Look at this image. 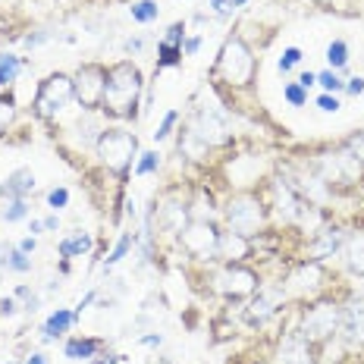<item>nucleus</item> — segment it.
<instances>
[{"label":"nucleus","instance_id":"obj_1","mask_svg":"<svg viewBox=\"0 0 364 364\" xmlns=\"http://www.w3.org/2000/svg\"><path fill=\"white\" fill-rule=\"evenodd\" d=\"M141 88H145V75L132 60H119V63L107 66V88H104L101 110L117 119H135Z\"/></svg>","mask_w":364,"mask_h":364},{"label":"nucleus","instance_id":"obj_2","mask_svg":"<svg viewBox=\"0 0 364 364\" xmlns=\"http://www.w3.org/2000/svg\"><path fill=\"white\" fill-rule=\"evenodd\" d=\"M95 154L110 173H126L139 161V139H135V132H126V129L104 126V132L95 141Z\"/></svg>","mask_w":364,"mask_h":364},{"label":"nucleus","instance_id":"obj_3","mask_svg":"<svg viewBox=\"0 0 364 364\" xmlns=\"http://www.w3.org/2000/svg\"><path fill=\"white\" fill-rule=\"evenodd\" d=\"M223 217H226V230L255 239V232L264 230V217H267V210H264V204H261L257 195L239 192V195H232V198L226 201Z\"/></svg>","mask_w":364,"mask_h":364},{"label":"nucleus","instance_id":"obj_4","mask_svg":"<svg viewBox=\"0 0 364 364\" xmlns=\"http://www.w3.org/2000/svg\"><path fill=\"white\" fill-rule=\"evenodd\" d=\"M75 101V82L73 75L66 73H54L38 85V95H35V113L41 119H57L70 104Z\"/></svg>","mask_w":364,"mask_h":364},{"label":"nucleus","instance_id":"obj_5","mask_svg":"<svg viewBox=\"0 0 364 364\" xmlns=\"http://www.w3.org/2000/svg\"><path fill=\"white\" fill-rule=\"evenodd\" d=\"M217 73L223 75V82H230V85H248V82H252L255 54L239 35H232L230 41L223 44L220 60H217Z\"/></svg>","mask_w":364,"mask_h":364},{"label":"nucleus","instance_id":"obj_6","mask_svg":"<svg viewBox=\"0 0 364 364\" xmlns=\"http://www.w3.org/2000/svg\"><path fill=\"white\" fill-rule=\"evenodd\" d=\"M179 245L192 261H214L220 245V230L214 220H188L186 230L179 232Z\"/></svg>","mask_w":364,"mask_h":364},{"label":"nucleus","instance_id":"obj_7","mask_svg":"<svg viewBox=\"0 0 364 364\" xmlns=\"http://www.w3.org/2000/svg\"><path fill=\"white\" fill-rule=\"evenodd\" d=\"M361 173H364V164L346 145L317 157V176L327 186H352V182L361 179Z\"/></svg>","mask_w":364,"mask_h":364},{"label":"nucleus","instance_id":"obj_8","mask_svg":"<svg viewBox=\"0 0 364 364\" xmlns=\"http://www.w3.org/2000/svg\"><path fill=\"white\" fill-rule=\"evenodd\" d=\"M339 323H343V308L333 305V301H317L311 305L305 314H301V336L308 339L311 346L314 343H327L330 336L339 333Z\"/></svg>","mask_w":364,"mask_h":364},{"label":"nucleus","instance_id":"obj_9","mask_svg":"<svg viewBox=\"0 0 364 364\" xmlns=\"http://www.w3.org/2000/svg\"><path fill=\"white\" fill-rule=\"evenodd\" d=\"M73 82H75V101L82 104V110H88V113L101 110L104 88H107V66H101V63L79 66Z\"/></svg>","mask_w":364,"mask_h":364},{"label":"nucleus","instance_id":"obj_10","mask_svg":"<svg viewBox=\"0 0 364 364\" xmlns=\"http://www.w3.org/2000/svg\"><path fill=\"white\" fill-rule=\"evenodd\" d=\"M257 286H261V279L245 264H223L214 277V289L223 292L226 299H248L257 292Z\"/></svg>","mask_w":364,"mask_h":364},{"label":"nucleus","instance_id":"obj_11","mask_svg":"<svg viewBox=\"0 0 364 364\" xmlns=\"http://www.w3.org/2000/svg\"><path fill=\"white\" fill-rule=\"evenodd\" d=\"M323 286V264L321 261H301L299 267H292L283 279L286 299H311Z\"/></svg>","mask_w":364,"mask_h":364},{"label":"nucleus","instance_id":"obj_12","mask_svg":"<svg viewBox=\"0 0 364 364\" xmlns=\"http://www.w3.org/2000/svg\"><path fill=\"white\" fill-rule=\"evenodd\" d=\"M188 129H192L195 135L204 141L208 148L214 145H223L226 139H230V126H226V117L220 113L217 107H198L195 110V117L188 119Z\"/></svg>","mask_w":364,"mask_h":364},{"label":"nucleus","instance_id":"obj_13","mask_svg":"<svg viewBox=\"0 0 364 364\" xmlns=\"http://www.w3.org/2000/svg\"><path fill=\"white\" fill-rule=\"evenodd\" d=\"M283 301H286L283 283H277V286H257V292L252 295V301H248V321H252V323L270 321V317L277 314L279 308H283Z\"/></svg>","mask_w":364,"mask_h":364},{"label":"nucleus","instance_id":"obj_14","mask_svg":"<svg viewBox=\"0 0 364 364\" xmlns=\"http://www.w3.org/2000/svg\"><path fill=\"white\" fill-rule=\"evenodd\" d=\"M154 220L164 232L179 236V232L186 230V223L192 220V214H188V204H182V201H154V208H151V214H148V223H154Z\"/></svg>","mask_w":364,"mask_h":364},{"label":"nucleus","instance_id":"obj_15","mask_svg":"<svg viewBox=\"0 0 364 364\" xmlns=\"http://www.w3.org/2000/svg\"><path fill=\"white\" fill-rule=\"evenodd\" d=\"M343 242H346V232L339 230V226H327V230L314 232V239H311L308 245V261H327L333 255H343Z\"/></svg>","mask_w":364,"mask_h":364},{"label":"nucleus","instance_id":"obj_16","mask_svg":"<svg viewBox=\"0 0 364 364\" xmlns=\"http://www.w3.org/2000/svg\"><path fill=\"white\" fill-rule=\"evenodd\" d=\"M255 248V239L242 236V232H220V245H217V257H223V264H242Z\"/></svg>","mask_w":364,"mask_h":364},{"label":"nucleus","instance_id":"obj_17","mask_svg":"<svg viewBox=\"0 0 364 364\" xmlns=\"http://www.w3.org/2000/svg\"><path fill=\"white\" fill-rule=\"evenodd\" d=\"M279 364H311V343L301 333H289L279 346Z\"/></svg>","mask_w":364,"mask_h":364},{"label":"nucleus","instance_id":"obj_18","mask_svg":"<svg viewBox=\"0 0 364 364\" xmlns=\"http://www.w3.org/2000/svg\"><path fill=\"white\" fill-rule=\"evenodd\" d=\"M343 257H346V267L352 270L355 277H361V279H364V230L346 232Z\"/></svg>","mask_w":364,"mask_h":364},{"label":"nucleus","instance_id":"obj_19","mask_svg":"<svg viewBox=\"0 0 364 364\" xmlns=\"http://www.w3.org/2000/svg\"><path fill=\"white\" fill-rule=\"evenodd\" d=\"M75 323H79V314L75 311H70V308H57L54 314L44 321V327H41V333H44V339H60V336H66Z\"/></svg>","mask_w":364,"mask_h":364},{"label":"nucleus","instance_id":"obj_20","mask_svg":"<svg viewBox=\"0 0 364 364\" xmlns=\"http://www.w3.org/2000/svg\"><path fill=\"white\" fill-rule=\"evenodd\" d=\"M4 188H6V198H28L35 192V173L28 166H19V170H13L6 176Z\"/></svg>","mask_w":364,"mask_h":364},{"label":"nucleus","instance_id":"obj_21","mask_svg":"<svg viewBox=\"0 0 364 364\" xmlns=\"http://www.w3.org/2000/svg\"><path fill=\"white\" fill-rule=\"evenodd\" d=\"M91 248H95V239H91V232H73V236H66V239H60V245H57V252L63 261H73V257H82V255H88Z\"/></svg>","mask_w":364,"mask_h":364},{"label":"nucleus","instance_id":"obj_22","mask_svg":"<svg viewBox=\"0 0 364 364\" xmlns=\"http://www.w3.org/2000/svg\"><path fill=\"white\" fill-rule=\"evenodd\" d=\"M101 352V339H88V336H75L63 346V355L70 361H91Z\"/></svg>","mask_w":364,"mask_h":364},{"label":"nucleus","instance_id":"obj_23","mask_svg":"<svg viewBox=\"0 0 364 364\" xmlns=\"http://www.w3.org/2000/svg\"><path fill=\"white\" fill-rule=\"evenodd\" d=\"M323 57H327V70L339 73V70H346L348 60H352V48H348V41H343V38H333Z\"/></svg>","mask_w":364,"mask_h":364},{"label":"nucleus","instance_id":"obj_24","mask_svg":"<svg viewBox=\"0 0 364 364\" xmlns=\"http://www.w3.org/2000/svg\"><path fill=\"white\" fill-rule=\"evenodd\" d=\"M179 132H182V135H179V151H182L186 157H192V161H201V157L208 154V145H204V141H201L188 126L179 129Z\"/></svg>","mask_w":364,"mask_h":364},{"label":"nucleus","instance_id":"obj_25","mask_svg":"<svg viewBox=\"0 0 364 364\" xmlns=\"http://www.w3.org/2000/svg\"><path fill=\"white\" fill-rule=\"evenodd\" d=\"M182 48L179 44H170V41H161L157 44V73L161 70H173V66H179L182 63Z\"/></svg>","mask_w":364,"mask_h":364},{"label":"nucleus","instance_id":"obj_26","mask_svg":"<svg viewBox=\"0 0 364 364\" xmlns=\"http://www.w3.org/2000/svg\"><path fill=\"white\" fill-rule=\"evenodd\" d=\"M22 57L16 54H0V85H13V82L19 79V73H22Z\"/></svg>","mask_w":364,"mask_h":364},{"label":"nucleus","instance_id":"obj_27","mask_svg":"<svg viewBox=\"0 0 364 364\" xmlns=\"http://www.w3.org/2000/svg\"><path fill=\"white\" fill-rule=\"evenodd\" d=\"M129 16L135 22H141V26H151V22H157V16H161V6H157V0H139V4L129 6Z\"/></svg>","mask_w":364,"mask_h":364},{"label":"nucleus","instance_id":"obj_28","mask_svg":"<svg viewBox=\"0 0 364 364\" xmlns=\"http://www.w3.org/2000/svg\"><path fill=\"white\" fill-rule=\"evenodd\" d=\"M132 248H135V236H132V232H126V236H123V239H119V242H117V248H113V252L107 255V261H104V270L117 267V264H119V261H123V257H126L129 252H132Z\"/></svg>","mask_w":364,"mask_h":364},{"label":"nucleus","instance_id":"obj_29","mask_svg":"<svg viewBox=\"0 0 364 364\" xmlns=\"http://www.w3.org/2000/svg\"><path fill=\"white\" fill-rule=\"evenodd\" d=\"M157 170H161V154L157 151H141L139 161H135V176H151Z\"/></svg>","mask_w":364,"mask_h":364},{"label":"nucleus","instance_id":"obj_30","mask_svg":"<svg viewBox=\"0 0 364 364\" xmlns=\"http://www.w3.org/2000/svg\"><path fill=\"white\" fill-rule=\"evenodd\" d=\"M0 217H4L6 223H19V220L28 217V201L26 198H10L6 201V208L0 210Z\"/></svg>","mask_w":364,"mask_h":364},{"label":"nucleus","instance_id":"obj_31","mask_svg":"<svg viewBox=\"0 0 364 364\" xmlns=\"http://www.w3.org/2000/svg\"><path fill=\"white\" fill-rule=\"evenodd\" d=\"M317 85H321L323 95H339V91L346 88V82L339 79V73H333V70H323V73H317Z\"/></svg>","mask_w":364,"mask_h":364},{"label":"nucleus","instance_id":"obj_32","mask_svg":"<svg viewBox=\"0 0 364 364\" xmlns=\"http://www.w3.org/2000/svg\"><path fill=\"white\" fill-rule=\"evenodd\" d=\"M301 60H305V54H301V48H286L283 54H279V60H277V70L286 75V73H292L295 66L301 63Z\"/></svg>","mask_w":364,"mask_h":364},{"label":"nucleus","instance_id":"obj_33","mask_svg":"<svg viewBox=\"0 0 364 364\" xmlns=\"http://www.w3.org/2000/svg\"><path fill=\"white\" fill-rule=\"evenodd\" d=\"M283 97H286V104H289V107H305V104H308V88H301L299 82H286Z\"/></svg>","mask_w":364,"mask_h":364},{"label":"nucleus","instance_id":"obj_34","mask_svg":"<svg viewBox=\"0 0 364 364\" xmlns=\"http://www.w3.org/2000/svg\"><path fill=\"white\" fill-rule=\"evenodd\" d=\"M176 123H179V110H166L164 119H161V126L154 129V141L170 139V135H173V126H176Z\"/></svg>","mask_w":364,"mask_h":364},{"label":"nucleus","instance_id":"obj_35","mask_svg":"<svg viewBox=\"0 0 364 364\" xmlns=\"http://www.w3.org/2000/svg\"><path fill=\"white\" fill-rule=\"evenodd\" d=\"M6 270H10V273H32V255H26V252H19V248H13Z\"/></svg>","mask_w":364,"mask_h":364},{"label":"nucleus","instance_id":"obj_36","mask_svg":"<svg viewBox=\"0 0 364 364\" xmlns=\"http://www.w3.org/2000/svg\"><path fill=\"white\" fill-rule=\"evenodd\" d=\"M66 204H70V188H66V186L50 188V192H48V208L57 214V210H63Z\"/></svg>","mask_w":364,"mask_h":364},{"label":"nucleus","instance_id":"obj_37","mask_svg":"<svg viewBox=\"0 0 364 364\" xmlns=\"http://www.w3.org/2000/svg\"><path fill=\"white\" fill-rule=\"evenodd\" d=\"M13 117H16V101H13L10 95L0 97V132H6V126L13 123Z\"/></svg>","mask_w":364,"mask_h":364},{"label":"nucleus","instance_id":"obj_38","mask_svg":"<svg viewBox=\"0 0 364 364\" xmlns=\"http://www.w3.org/2000/svg\"><path fill=\"white\" fill-rule=\"evenodd\" d=\"M317 110L321 113H339L343 110V101H339L336 95H321L317 97Z\"/></svg>","mask_w":364,"mask_h":364},{"label":"nucleus","instance_id":"obj_39","mask_svg":"<svg viewBox=\"0 0 364 364\" xmlns=\"http://www.w3.org/2000/svg\"><path fill=\"white\" fill-rule=\"evenodd\" d=\"M161 41H170V44H179V48H182V41H186V22H173Z\"/></svg>","mask_w":364,"mask_h":364},{"label":"nucleus","instance_id":"obj_40","mask_svg":"<svg viewBox=\"0 0 364 364\" xmlns=\"http://www.w3.org/2000/svg\"><path fill=\"white\" fill-rule=\"evenodd\" d=\"M346 148H348V151H352V154H355V157H358V161L364 164V132H355V135H352V139H348V141H346Z\"/></svg>","mask_w":364,"mask_h":364},{"label":"nucleus","instance_id":"obj_41","mask_svg":"<svg viewBox=\"0 0 364 364\" xmlns=\"http://www.w3.org/2000/svg\"><path fill=\"white\" fill-rule=\"evenodd\" d=\"M346 95H352V97H358V95H364V75H352V79L346 82Z\"/></svg>","mask_w":364,"mask_h":364},{"label":"nucleus","instance_id":"obj_42","mask_svg":"<svg viewBox=\"0 0 364 364\" xmlns=\"http://www.w3.org/2000/svg\"><path fill=\"white\" fill-rule=\"evenodd\" d=\"M201 41H204L201 35L186 38V41H182V54H186V57H195V54H198V48H201Z\"/></svg>","mask_w":364,"mask_h":364},{"label":"nucleus","instance_id":"obj_43","mask_svg":"<svg viewBox=\"0 0 364 364\" xmlns=\"http://www.w3.org/2000/svg\"><path fill=\"white\" fill-rule=\"evenodd\" d=\"M164 343V336L157 330H151V333H145V336H139V346H148V348H157Z\"/></svg>","mask_w":364,"mask_h":364},{"label":"nucleus","instance_id":"obj_44","mask_svg":"<svg viewBox=\"0 0 364 364\" xmlns=\"http://www.w3.org/2000/svg\"><path fill=\"white\" fill-rule=\"evenodd\" d=\"M16 299H10V295H6V299H0V317H13L16 314Z\"/></svg>","mask_w":364,"mask_h":364},{"label":"nucleus","instance_id":"obj_45","mask_svg":"<svg viewBox=\"0 0 364 364\" xmlns=\"http://www.w3.org/2000/svg\"><path fill=\"white\" fill-rule=\"evenodd\" d=\"M13 248H16V245H10V242H0V270H6V264H10Z\"/></svg>","mask_w":364,"mask_h":364},{"label":"nucleus","instance_id":"obj_46","mask_svg":"<svg viewBox=\"0 0 364 364\" xmlns=\"http://www.w3.org/2000/svg\"><path fill=\"white\" fill-rule=\"evenodd\" d=\"M16 248H19V252H26V255H32L35 248H38V239H35V236H26V239H22Z\"/></svg>","mask_w":364,"mask_h":364},{"label":"nucleus","instance_id":"obj_47","mask_svg":"<svg viewBox=\"0 0 364 364\" xmlns=\"http://www.w3.org/2000/svg\"><path fill=\"white\" fill-rule=\"evenodd\" d=\"M141 48H145V41H141V38H129V41H126L129 54H141Z\"/></svg>","mask_w":364,"mask_h":364},{"label":"nucleus","instance_id":"obj_48","mask_svg":"<svg viewBox=\"0 0 364 364\" xmlns=\"http://www.w3.org/2000/svg\"><path fill=\"white\" fill-rule=\"evenodd\" d=\"M41 232H48L44 230V220H28V236H41Z\"/></svg>","mask_w":364,"mask_h":364},{"label":"nucleus","instance_id":"obj_49","mask_svg":"<svg viewBox=\"0 0 364 364\" xmlns=\"http://www.w3.org/2000/svg\"><path fill=\"white\" fill-rule=\"evenodd\" d=\"M48 38H50L48 32H38V35H28V38H26V44H28V48H38V44H44Z\"/></svg>","mask_w":364,"mask_h":364},{"label":"nucleus","instance_id":"obj_50","mask_svg":"<svg viewBox=\"0 0 364 364\" xmlns=\"http://www.w3.org/2000/svg\"><path fill=\"white\" fill-rule=\"evenodd\" d=\"M299 85H301V88L317 85V73H301V75H299Z\"/></svg>","mask_w":364,"mask_h":364},{"label":"nucleus","instance_id":"obj_51","mask_svg":"<svg viewBox=\"0 0 364 364\" xmlns=\"http://www.w3.org/2000/svg\"><path fill=\"white\" fill-rule=\"evenodd\" d=\"M44 230H48V232H57V230H60V220H57V214L44 217Z\"/></svg>","mask_w":364,"mask_h":364},{"label":"nucleus","instance_id":"obj_52","mask_svg":"<svg viewBox=\"0 0 364 364\" xmlns=\"http://www.w3.org/2000/svg\"><path fill=\"white\" fill-rule=\"evenodd\" d=\"M22 364H48V358H44L41 352H32V355H28V358L22 361Z\"/></svg>","mask_w":364,"mask_h":364},{"label":"nucleus","instance_id":"obj_53","mask_svg":"<svg viewBox=\"0 0 364 364\" xmlns=\"http://www.w3.org/2000/svg\"><path fill=\"white\" fill-rule=\"evenodd\" d=\"M119 355H107V358H91V364H119Z\"/></svg>","mask_w":364,"mask_h":364},{"label":"nucleus","instance_id":"obj_54","mask_svg":"<svg viewBox=\"0 0 364 364\" xmlns=\"http://www.w3.org/2000/svg\"><path fill=\"white\" fill-rule=\"evenodd\" d=\"M28 295H32V289H28V286H19V289H16V299H28Z\"/></svg>","mask_w":364,"mask_h":364},{"label":"nucleus","instance_id":"obj_55","mask_svg":"<svg viewBox=\"0 0 364 364\" xmlns=\"http://www.w3.org/2000/svg\"><path fill=\"white\" fill-rule=\"evenodd\" d=\"M248 4V0H230V6H232V10H239V6H245Z\"/></svg>","mask_w":364,"mask_h":364},{"label":"nucleus","instance_id":"obj_56","mask_svg":"<svg viewBox=\"0 0 364 364\" xmlns=\"http://www.w3.org/2000/svg\"><path fill=\"white\" fill-rule=\"evenodd\" d=\"M0 198H6V188H4V182H0Z\"/></svg>","mask_w":364,"mask_h":364},{"label":"nucleus","instance_id":"obj_57","mask_svg":"<svg viewBox=\"0 0 364 364\" xmlns=\"http://www.w3.org/2000/svg\"><path fill=\"white\" fill-rule=\"evenodd\" d=\"M321 4H333V0H321Z\"/></svg>","mask_w":364,"mask_h":364},{"label":"nucleus","instance_id":"obj_58","mask_svg":"<svg viewBox=\"0 0 364 364\" xmlns=\"http://www.w3.org/2000/svg\"><path fill=\"white\" fill-rule=\"evenodd\" d=\"M6 364H19V361H6Z\"/></svg>","mask_w":364,"mask_h":364}]
</instances>
